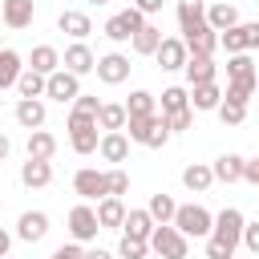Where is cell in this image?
<instances>
[{
    "label": "cell",
    "mask_w": 259,
    "mask_h": 259,
    "mask_svg": "<svg viewBox=\"0 0 259 259\" xmlns=\"http://www.w3.org/2000/svg\"><path fill=\"white\" fill-rule=\"evenodd\" d=\"M243 223L247 219H243L239 206H223L214 214L210 235H206V259H231L235 247H239V239H243Z\"/></svg>",
    "instance_id": "cell-1"
},
{
    "label": "cell",
    "mask_w": 259,
    "mask_h": 259,
    "mask_svg": "<svg viewBox=\"0 0 259 259\" xmlns=\"http://www.w3.org/2000/svg\"><path fill=\"white\" fill-rule=\"evenodd\" d=\"M125 130H130V142L150 146V150H158V146L170 142V130H166L162 113H150V117H125Z\"/></svg>",
    "instance_id": "cell-2"
},
{
    "label": "cell",
    "mask_w": 259,
    "mask_h": 259,
    "mask_svg": "<svg viewBox=\"0 0 259 259\" xmlns=\"http://www.w3.org/2000/svg\"><path fill=\"white\" fill-rule=\"evenodd\" d=\"M186 239H206L210 235V227H214V214L202 206V202H186V206H178L174 210V219H170Z\"/></svg>",
    "instance_id": "cell-3"
},
{
    "label": "cell",
    "mask_w": 259,
    "mask_h": 259,
    "mask_svg": "<svg viewBox=\"0 0 259 259\" xmlns=\"http://www.w3.org/2000/svg\"><path fill=\"white\" fill-rule=\"evenodd\" d=\"M150 251L162 255V259H186L190 243H186V235H182L174 223H158V227L150 231Z\"/></svg>",
    "instance_id": "cell-4"
},
{
    "label": "cell",
    "mask_w": 259,
    "mask_h": 259,
    "mask_svg": "<svg viewBox=\"0 0 259 259\" xmlns=\"http://www.w3.org/2000/svg\"><path fill=\"white\" fill-rule=\"evenodd\" d=\"M97 130H101V125H97L93 113H77V109L69 113V146H73L77 154H93V150H97V142H101Z\"/></svg>",
    "instance_id": "cell-5"
},
{
    "label": "cell",
    "mask_w": 259,
    "mask_h": 259,
    "mask_svg": "<svg viewBox=\"0 0 259 259\" xmlns=\"http://www.w3.org/2000/svg\"><path fill=\"white\" fill-rule=\"evenodd\" d=\"M97 231H101L97 210H93L89 202H77V206L69 210V235H73V243H93Z\"/></svg>",
    "instance_id": "cell-6"
},
{
    "label": "cell",
    "mask_w": 259,
    "mask_h": 259,
    "mask_svg": "<svg viewBox=\"0 0 259 259\" xmlns=\"http://www.w3.org/2000/svg\"><path fill=\"white\" fill-rule=\"evenodd\" d=\"M142 24H146V16H142V12L130 4L125 12H117V16H109V20H105V36H109L113 45H125V40H130V36H134Z\"/></svg>",
    "instance_id": "cell-7"
},
{
    "label": "cell",
    "mask_w": 259,
    "mask_h": 259,
    "mask_svg": "<svg viewBox=\"0 0 259 259\" xmlns=\"http://www.w3.org/2000/svg\"><path fill=\"white\" fill-rule=\"evenodd\" d=\"M81 93V77L77 73H69V69H57V73H49L45 77V97H53V101H73Z\"/></svg>",
    "instance_id": "cell-8"
},
{
    "label": "cell",
    "mask_w": 259,
    "mask_h": 259,
    "mask_svg": "<svg viewBox=\"0 0 259 259\" xmlns=\"http://www.w3.org/2000/svg\"><path fill=\"white\" fill-rule=\"evenodd\" d=\"M186 45H182V36H162V45L154 49V61L162 65V73H178L182 65H186Z\"/></svg>",
    "instance_id": "cell-9"
},
{
    "label": "cell",
    "mask_w": 259,
    "mask_h": 259,
    "mask_svg": "<svg viewBox=\"0 0 259 259\" xmlns=\"http://www.w3.org/2000/svg\"><path fill=\"white\" fill-rule=\"evenodd\" d=\"M93 73H97V81H105V85H121V81L130 77V57H125V53H105V57H97Z\"/></svg>",
    "instance_id": "cell-10"
},
{
    "label": "cell",
    "mask_w": 259,
    "mask_h": 259,
    "mask_svg": "<svg viewBox=\"0 0 259 259\" xmlns=\"http://www.w3.org/2000/svg\"><path fill=\"white\" fill-rule=\"evenodd\" d=\"M73 190H77L85 202H97V198H105V194H109V190H105V170H93V166L77 170V174H73Z\"/></svg>",
    "instance_id": "cell-11"
},
{
    "label": "cell",
    "mask_w": 259,
    "mask_h": 259,
    "mask_svg": "<svg viewBox=\"0 0 259 259\" xmlns=\"http://www.w3.org/2000/svg\"><path fill=\"white\" fill-rule=\"evenodd\" d=\"M93 65H97V57H93V49H89L85 40H73V45L65 49V57H61V69H69V73H77V77L93 73Z\"/></svg>",
    "instance_id": "cell-12"
},
{
    "label": "cell",
    "mask_w": 259,
    "mask_h": 259,
    "mask_svg": "<svg viewBox=\"0 0 259 259\" xmlns=\"http://www.w3.org/2000/svg\"><path fill=\"white\" fill-rule=\"evenodd\" d=\"M97 154L105 158V162H125L130 158V138H125V130H105L101 134V142H97Z\"/></svg>",
    "instance_id": "cell-13"
},
{
    "label": "cell",
    "mask_w": 259,
    "mask_h": 259,
    "mask_svg": "<svg viewBox=\"0 0 259 259\" xmlns=\"http://www.w3.org/2000/svg\"><path fill=\"white\" fill-rule=\"evenodd\" d=\"M45 235H49V214H45V210H24V214L16 219V239L40 243Z\"/></svg>",
    "instance_id": "cell-14"
},
{
    "label": "cell",
    "mask_w": 259,
    "mask_h": 259,
    "mask_svg": "<svg viewBox=\"0 0 259 259\" xmlns=\"http://www.w3.org/2000/svg\"><path fill=\"white\" fill-rule=\"evenodd\" d=\"M36 16V4L32 0H0V20L8 28H28Z\"/></svg>",
    "instance_id": "cell-15"
},
{
    "label": "cell",
    "mask_w": 259,
    "mask_h": 259,
    "mask_svg": "<svg viewBox=\"0 0 259 259\" xmlns=\"http://www.w3.org/2000/svg\"><path fill=\"white\" fill-rule=\"evenodd\" d=\"M97 223H101V231H121V223H125V202L121 198H113V194H105V198H97Z\"/></svg>",
    "instance_id": "cell-16"
},
{
    "label": "cell",
    "mask_w": 259,
    "mask_h": 259,
    "mask_svg": "<svg viewBox=\"0 0 259 259\" xmlns=\"http://www.w3.org/2000/svg\"><path fill=\"white\" fill-rule=\"evenodd\" d=\"M202 24H206V4L202 0H182L178 4V28H182V36L198 32Z\"/></svg>",
    "instance_id": "cell-17"
},
{
    "label": "cell",
    "mask_w": 259,
    "mask_h": 259,
    "mask_svg": "<svg viewBox=\"0 0 259 259\" xmlns=\"http://www.w3.org/2000/svg\"><path fill=\"white\" fill-rule=\"evenodd\" d=\"M45 117H49V109H45L40 97H20V101H16V121H20L24 130H40Z\"/></svg>",
    "instance_id": "cell-18"
},
{
    "label": "cell",
    "mask_w": 259,
    "mask_h": 259,
    "mask_svg": "<svg viewBox=\"0 0 259 259\" xmlns=\"http://www.w3.org/2000/svg\"><path fill=\"white\" fill-rule=\"evenodd\" d=\"M57 28H61V32H69L73 40H85V36L93 32V20H89L85 12H77V8H65V12L57 16Z\"/></svg>",
    "instance_id": "cell-19"
},
{
    "label": "cell",
    "mask_w": 259,
    "mask_h": 259,
    "mask_svg": "<svg viewBox=\"0 0 259 259\" xmlns=\"http://www.w3.org/2000/svg\"><path fill=\"white\" fill-rule=\"evenodd\" d=\"M182 45H186V53H194V57H214V49H219V32H214L210 24H202L198 32L182 36Z\"/></svg>",
    "instance_id": "cell-20"
},
{
    "label": "cell",
    "mask_w": 259,
    "mask_h": 259,
    "mask_svg": "<svg viewBox=\"0 0 259 259\" xmlns=\"http://www.w3.org/2000/svg\"><path fill=\"white\" fill-rule=\"evenodd\" d=\"M182 73H186V81L190 85H206V81H214V73H219V65L210 61V57H186V65H182Z\"/></svg>",
    "instance_id": "cell-21"
},
{
    "label": "cell",
    "mask_w": 259,
    "mask_h": 259,
    "mask_svg": "<svg viewBox=\"0 0 259 259\" xmlns=\"http://www.w3.org/2000/svg\"><path fill=\"white\" fill-rule=\"evenodd\" d=\"M20 182H24V186H32V190H40V186H49V182H53V162H40V158H28V162L20 166Z\"/></svg>",
    "instance_id": "cell-22"
},
{
    "label": "cell",
    "mask_w": 259,
    "mask_h": 259,
    "mask_svg": "<svg viewBox=\"0 0 259 259\" xmlns=\"http://www.w3.org/2000/svg\"><path fill=\"white\" fill-rule=\"evenodd\" d=\"M130 45H134V53H138V57H154V49L162 45V28L146 20V24H142V28L130 36Z\"/></svg>",
    "instance_id": "cell-23"
},
{
    "label": "cell",
    "mask_w": 259,
    "mask_h": 259,
    "mask_svg": "<svg viewBox=\"0 0 259 259\" xmlns=\"http://www.w3.org/2000/svg\"><path fill=\"white\" fill-rule=\"evenodd\" d=\"M243 162H247L243 154H219L210 170H214L219 182H243Z\"/></svg>",
    "instance_id": "cell-24"
},
{
    "label": "cell",
    "mask_w": 259,
    "mask_h": 259,
    "mask_svg": "<svg viewBox=\"0 0 259 259\" xmlns=\"http://www.w3.org/2000/svg\"><path fill=\"white\" fill-rule=\"evenodd\" d=\"M20 69H24V57H20L16 49H0V93L16 85Z\"/></svg>",
    "instance_id": "cell-25"
},
{
    "label": "cell",
    "mask_w": 259,
    "mask_h": 259,
    "mask_svg": "<svg viewBox=\"0 0 259 259\" xmlns=\"http://www.w3.org/2000/svg\"><path fill=\"white\" fill-rule=\"evenodd\" d=\"M219 101H223V89L214 85V81H206V85H190V109H219Z\"/></svg>",
    "instance_id": "cell-26"
},
{
    "label": "cell",
    "mask_w": 259,
    "mask_h": 259,
    "mask_svg": "<svg viewBox=\"0 0 259 259\" xmlns=\"http://www.w3.org/2000/svg\"><path fill=\"white\" fill-rule=\"evenodd\" d=\"M28 158H40V162H49L53 154H57V138L49 134V130H28Z\"/></svg>",
    "instance_id": "cell-27"
},
{
    "label": "cell",
    "mask_w": 259,
    "mask_h": 259,
    "mask_svg": "<svg viewBox=\"0 0 259 259\" xmlns=\"http://www.w3.org/2000/svg\"><path fill=\"white\" fill-rule=\"evenodd\" d=\"M28 69H36V73H45V77H49V73H57V69H61V53H57L53 45H36V49H32V57H28Z\"/></svg>",
    "instance_id": "cell-28"
},
{
    "label": "cell",
    "mask_w": 259,
    "mask_h": 259,
    "mask_svg": "<svg viewBox=\"0 0 259 259\" xmlns=\"http://www.w3.org/2000/svg\"><path fill=\"white\" fill-rule=\"evenodd\" d=\"M206 24H210L214 32H223V28L239 24V8H235V4H206Z\"/></svg>",
    "instance_id": "cell-29"
},
{
    "label": "cell",
    "mask_w": 259,
    "mask_h": 259,
    "mask_svg": "<svg viewBox=\"0 0 259 259\" xmlns=\"http://www.w3.org/2000/svg\"><path fill=\"white\" fill-rule=\"evenodd\" d=\"M210 182H214V170H210V166H202V162H194V166H186V170H182V186H186V190H194V194H202Z\"/></svg>",
    "instance_id": "cell-30"
},
{
    "label": "cell",
    "mask_w": 259,
    "mask_h": 259,
    "mask_svg": "<svg viewBox=\"0 0 259 259\" xmlns=\"http://www.w3.org/2000/svg\"><path fill=\"white\" fill-rule=\"evenodd\" d=\"M158 223L150 219V210L142 206V210H125V223H121V231L125 235H138V239H150V231H154Z\"/></svg>",
    "instance_id": "cell-31"
},
{
    "label": "cell",
    "mask_w": 259,
    "mask_h": 259,
    "mask_svg": "<svg viewBox=\"0 0 259 259\" xmlns=\"http://www.w3.org/2000/svg\"><path fill=\"white\" fill-rule=\"evenodd\" d=\"M255 85H259V73H255V77H231L223 97H227V101H239V105H247V101H251V93H255Z\"/></svg>",
    "instance_id": "cell-32"
},
{
    "label": "cell",
    "mask_w": 259,
    "mask_h": 259,
    "mask_svg": "<svg viewBox=\"0 0 259 259\" xmlns=\"http://www.w3.org/2000/svg\"><path fill=\"white\" fill-rule=\"evenodd\" d=\"M16 89H20V97H45V73H36V69H20V77H16Z\"/></svg>",
    "instance_id": "cell-33"
},
{
    "label": "cell",
    "mask_w": 259,
    "mask_h": 259,
    "mask_svg": "<svg viewBox=\"0 0 259 259\" xmlns=\"http://www.w3.org/2000/svg\"><path fill=\"white\" fill-rule=\"evenodd\" d=\"M97 125H101V130H125V105H117V101H101V109H97Z\"/></svg>",
    "instance_id": "cell-34"
},
{
    "label": "cell",
    "mask_w": 259,
    "mask_h": 259,
    "mask_svg": "<svg viewBox=\"0 0 259 259\" xmlns=\"http://www.w3.org/2000/svg\"><path fill=\"white\" fill-rule=\"evenodd\" d=\"M146 210H150V219H154V223H170V219H174V210H178V202H174L170 194H162V190H158V194H150V206H146Z\"/></svg>",
    "instance_id": "cell-35"
},
{
    "label": "cell",
    "mask_w": 259,
    "mask_h": 259,
    "mask_svg": "<svg viewBox=\"0 0 259 259\" xmlns=\"http://www.w3.org/2000/svg\"><path fill=\"white\" fill-rule=\"evenodd\" d=\"M150 113H154V93L134 89L130 101H125V117H150Z\"/></svg>",
    "instance_id": "cell-36"
},
{
    "label": "cell",
    "mask_w": 259,
    "mask_h": 259,
    "mask_svg": "<svg viewBox=\"0 0 259 259\" xmlns=\"http://www.w3.org/2000/svg\"><path fill=\"white\" fill-rule=\"evenodd\" d=\"M117 255H121V259H146V255H150V239H138V235H125V231H121Z\"/></svg>",
    "instance_id": "cell-37"
},
{
    "label": "cell",
    "mask_w": 259,
    "mask_h": 259,
    "mask_svg": "<svg viewBox=\"0 0 259 259\" xmlns=\"http://www.w3.org/2000/svg\"><path fill=\"white\" fill-rule=\"evenodd\" d=\"M219 45L227 49V57H231V53H247V32H243V24H231V28H223Z\"/></svg>",
    "instance_id": "cell-38"
},
{
    "label": "cell",
    "mask_w": 259,
    "mask_h": 259,
    "mask_svg": "<svg viewBox=\"0 0 259 259\" xmlns=\"http://www.w3.org/2000/svg\"><path fill=\"white\" fill-rule=\"evenodd\" d=\"M186 105H190V89H182V85L162 89V113H174V109H186Z\"/></svg>",
    "instance_id": "cell-39"
},
{
    "label": "cell",
    "mask_w": 259,
    "mask_h": 259,
    "mask_svg": "<svg viewBox=\"0 0 259 259\" xmlns=\"http://www.w3.org/2000/svg\"><path fill=\"white\" fill-rule=\"evenodd\" d=\"M259 69H255V61L247 57V53H231L227 57V77H255Z\"/></svg>",
    "instance_id": "cell-40"
},
{
    "label": "cell",
    "mask_w": 259,
    "mask_h": 259,
    "mask_svg": "<svg viewBox=\"0 0 259 259\" xmlns=\"http://www.w3.org/2000/svg\"><path fill=\"white\" fill-rule=\"evenodd\" d=\"M219 117H223V125H243V117H247V105H239V101H219V109H214Z\"/></svg>",
    "instance_id": "cell-41"
},
{
    "label": "cell",
    "mask_w": 259,
    "mask_h": 259,
    "mask_svg": "<svg viewBox=\"0 0 259 259\" xmlns=\"http://www.w3.org/2000/svg\"><path fill=\"white\" fill-rule=\"evenodd\" d=\"M105 190H109L113 198H121V194H130V174H125L121 166H113V170H105Z\"/></svg>",
    "instance_id": "cell-42"
},
{
    "label": "cell",
    "mask_w": 259,
    "mask_h": 259,
    "mask_svg": "<svg viewBox=\"0 0 259 259\" xmlns=\"http://www.w3.org/2000/svg\"><path fill=\"white\" fill-rule=\"evenodd\" d=\"M162 121H166V130H170V134H182V130H190V121H194V109L186 105V109H174V113H162Z\"/></svg>",
    "instance_id": "cell-43"
},
{
    "label": "cell",
    "mask_w": 259,
    "mask_h": 259,
    "mask_svg": "<svg viewBox=\"0 0 259 259\" xmlns=\"http://www.w3.org/2000/svg\"><path fill=\"white\" fill-rule=\"evenodd\" d=\"M73 109H77V113H93V117H97L101 101H97L93 93H77V97H73Z\"/></svg>",
    "instance_id": "cell-44"
},
{
    "label": "cell",
    "mask_w": 259,
    "mask_h": 259,
    "mask_svg": "<svg viewBox=\"0 0 259 259\" xmlns=\"http://www.w3.org/2000/svg\"><path fill=\"white\" fill-rule=\"evenodd\" d=\"M251 255H259V223H243V239H239Z\"/></svg>",
    "instance_id": "cell-45"
},
{
    "label": "cell",
    "mask_w": 259,
    "mask_h": 259,
    "mask_svg": "<svg viewBox=\"0 0 259 259\" xmlns=\"http://www.w3.org/2000/svg\"><path fill=\"white\" fill-rule=\"evenodd\" d=\"M49 259H85V247H81V243H61Z\"/></svg>",
    "instance_id": "cell-46"
},
{
    "label": "cell",
    "mask_w": 259,
    "mask_h": 259,
    "mask_svg": "<svg viewBox=\"0 0 259 259\" xmlns=\"http://www.w3.org/2000/svg\"><path fill=\"white\" fill-rule=\"evenodd\" d=\"M243 32H247V49H259V20L243 24Z\"/></svg>",
    "instance_id": "cell-47"
},
{
    "label": "cell",
    "mask_w": 259,
    "mask_h": 259,
    "mask_svg": "<svg viewBox=\"0 0 259 259\" xmlns=\"http://www.w3.org/2000/svg\"><path fill=\"white\" fill-rule=\"evenodd\" d=\"M134 8H138L142 16H154V12L162 8V0H134Z\"/></svg>",
    "instance_id": "cell-48"
},
{
    "label": "cell",
    "mask_w": 259,
    "mask_h": 259,
    "mask_svg": "<svg viewBox=\"0 0 259 259\" xmlns=\"http://www.w3.org/2000/svg\"><path fill=\"white\" fill-rule=\"evenodd\" d=\"M8 247H12V235H8V231H4V227H0V259H4V255H8Z\"/></svg>",
    "instance_id": "cell-49"
},
{
    "label": "cell",
    "mask_w": 259,
    "mask_h": 259,
    "mask_svg": "<svg viewBox=\"0 0 259 259\" xmlns=\"http://www.w3.org/2000/svg\"><path fill=\"white\" fill-rule=\"evenodd\" d=\"M85 259H113V255H109V251H101V247H89V251H85Z\"/></svg>",
    "instance_id": "cell-50"
},
{
    "label": "cell",
    "mask_w": 259,
    "mask_h": 259,
    "mask_svg": "<svg viewBox=\"0 0 259 259\" xmlns=\"http://www.w3.org/2000/svg\"><path fill=\"white\" fill-rule=\"evenodd\" d=\"M8 154H12V142H8V138H4V134H0V162H4V158H8Z\"/></svg>",
    "instance_id": "cell-51"
},
{
    "label": "cell",
    "mask_w": 259,
    "mask_h": 259,
    "mask_svg": "<svg viewBox=\"0 0 259 259\" xmlns=\"http://www.w3.org/2000/svg\"><path fill=\"white\" fill-rule=\"evenodd\" d=\"M146 259H162V255H154V251H150V255H146Z\"/></svg>",
    "instance_id": "cell-52"
},
{
    "label": "cell",
    "mask_w": 259,
    "mask_h": 259,
    "mask_svg": "<svg viewBox=\"0 0 259 259\" xmlns=\"http://www.w3.org/2000/svg\"><path fill=\"white\" fill-rule=\"evenodd\" d=\"M89 4H109V0H89Z\"/></svg>",
    "instance_id": "cell-53"
},
{
    "label": "cell",
    "mask_w": 259,
    "mask_h": 259,
    "mask_svg": "<svg viewBox=\"0 0 259 259\" xmlns=\"http://www.w3.org/2000/svg\"><path fill=\"white\" fill-rule=\"evenodd\" d=\"M0 210H4V198H0Z\"/></svg>",
    "instance_id": "cell-54"
},
{
    "label": "cell",
    "mask_w": 259,
    "mask_h": 259,
    "mask_svg": "<svg viewBox=\"0 0 259 259\" xmlns=\"http://www.w3.org/2000/svg\"><path fill=\"white\" fill-rule=\"evenodd\" d=\"M0 49H4V45H0Z\"/></svg>",
    "instance_id": "cell-55"
},
{
    "label": "cell",
    "mask_w": 259,
    "mask_h": 259,
    "mask_svg": "<svg viewBox=\"0 0 259 259\" xmlns=\"http://www.w3.org/2000/svg\"><path fill=\"white\" fill-rule=\"evenodd\" d=\"M0 101H4V97H0Z\"/></svg>",
    "instance_id": "cell-56"
}]
</instances>
